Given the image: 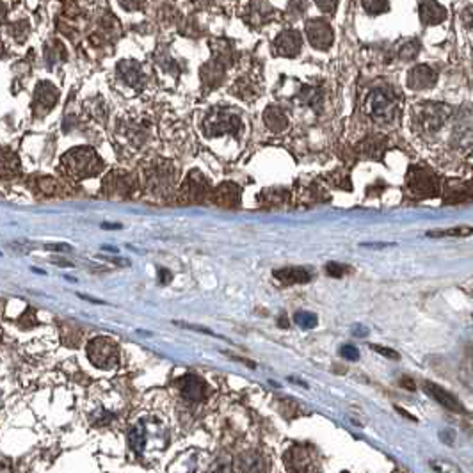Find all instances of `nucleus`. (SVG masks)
<instances>
[{"mask_svg": "<svg viewBox=\"0 0 473 473\" xmlns=\"http://www.w3.org/2000/svg\"><path fill=\"white\" fill-rule=\"evenodd\" d=\"M294 322L299 326L301 329H313L319 324V317L312 312H297L294 315Z\"/></svg>", "mask_w": 473, "mask_h": 473, "instance_id": "aec40b11", "label": "nucleus"}, {"mask_svg": "<svg viewBox=\"0 0 473 473\" xmlns=\"http://www.w3.org/2000/svg\"><path fill=\"white\" fill-rule=\"evenodd\" d=\"M397 411L401 413V415H406V417H408V418H409V420H417V418L413 417V415H409V413H408V411H404V409H401V408H397Z\"/></svg>", "mask_w": 473, "mask_h": 473, "instance_id": "7c9ffc66", "label": "nucleus"}, {"mask_svg": "<svg viewBox=\"0 0 473 473\" xmlns=\"http://www.w3.org/2000/svg\"><path fill=\"white\" fill-rule=\"evenodd\" d=\"M158 274H160V283L162 285H167L171 279H173V276H171V272L167 271V269H160V272H158Z\"/></svg>", "mask_w": 473, "mask_h": 473, "instance_id": "cd10ccee", "label": "nucleus"}, {"mask_svg": "<svg viewBox=\"0 0 473 473\" xmlns=\"http://www.w3.org/2000/svg\"><path fill=\"white\" fill-rule=\"evenodd\" d=\"M88 358L94 367L109 370V368L116 367L117 361H119V351H117V345L113 340L98 336V338L91 340L90 345H88Z\"/></svg>", "mask_w": 473, "mask_h": 473, "instance_id": "f03ea898", "label": "nucleus"}, {"mask_svg": "<svg viewBox=\"0 0 473 473\" xmlns=\"http://www.w3.org/2000/svg\"><path fill=\"white\" fill-rule=\"evenodd\" d=\"M180 392H182L183 399L190 402H199L205 399L206 395V384L201 377L194 376V374H187L185 377L179 381Z\"/></svg>", "mask_w": 473, "mask_h": 473, "instance_id": "6e6552de", "label": "nucleus"}, {"mask_svg": "<svg viewBox=\"0 0 473 473\" xmlns=\"http://www.w3.org/2000/svg\"><path fill=\"white\" fill-rule=\"evenodd\" d=\"M326 272H328L331 278H342V276L347 272V267H345V265H342V263L329 262L328 265H326Z\"/></svg>", "mask_w": 473, "mask_h": 473, "instance_id": "5701e85b", "label": "nucleus"}, {"mask_svg": "<svg viewBox=\"0 0 473 473\" xmlns=\"http://www.w3.org/2000/svg\"><path fill=\"white\" fill-rule=\"evenodd\" d=\"M117 69H119V75H122L123 81L128 82L130 85H139L142 82V72L138 63L125 61L122 63V66Z\"/></svg>", "mask_w": 473, "mask_h": 473, "instance_id": "f3484780", "label": "nucleus"}, {"mask_svg": "<svg viewBox=\"0 0 473 473\" xmlns=\"http://www.w3.org/2000/svg\"><path fill=\"white\" fill-rule=\"evenodd\" d=\"M472 233V228H452V230H443V231H429V237H457V235H470Z\"/></svg>", "mask_w": 473, "mask_h": 473, "instance_id": "4be33fe9", "label": "nucleus"}, {"mask_svg": "<svg viewBox=\"0 0 473 473\" xmlns=\"http://www.w3.org/2000/svg\"><path fill=\"white\" fill-rule=\"evenodd\" d=\"M424 390L427 395H431L438 404H441L443 408L450 409V411L456 413H465V408L461 406V402L457 401L456 397L452 393H449L447 390H443L441 386H438L436 383H431V381H425L424 383Z\"/></svg>", "mask_w": 473, "mask_h": 473, "instance_id": "1a4fd4ad", "label": "nucleus"}, {"mask_svg": "<svg viewBox=\"0 0 473 473\" xmlns=\"http://www.w3.org/2000/svg\"><path fill=\"white\" fill-rule=\"evenodd\" d=\"M274 278L279 279L285 285H295V283H308L312 279L310 271L304 267H285L274 271Z\"/></svg>", "mask_w": 473, "mask_h": 473, "instance_id": "ddd939ff", "label": "nucleus"}, {"mask_svg": "<svg viewBox=\"0 0 473 473\" xmlns=\"http://www.w3.org/2000/svg\"><path fill=\"white\" fill-rule=\"evenodd\" d=\"M420 17L422 20L425 22V24H440L441 20H445V9L441 8L438 2H434V0H425V2H422L420 6Z\"/></svg>", "mask_w": 473, "mask_h": 473, "instance_id": "2eb2a0df", "label": "nucleus"}, {"mask_svg": "<svg viewBox=\"0 0 473 473\" xmlns=\"http://www.w3.org/2000/svg\"><path fill=\"white\" fill-rule=\"evenodd\" d=\"M240 130V119L237 114L230 113V110H214L208 114L205 119V132L210 138H217V135L224 134H237Z\"/></svg>", "mask_w": 473, "mask_h": 473, "instance_id": "7ed1b4c3", "label": "nucleus"}, {"mask_svg": "<svg viewBox=\"0 0 473 473\" xmlns=\"http://www.w3.org/2000/svg\"><path fill=\"white\" fill-rule=\"evenodd\" d=\"M340 354H342V358H345L347 361L360 360V351H358L356 347H352V345H344V347L340 349Z\"/></svg>", "mask_w": 473, "mask_h": 473, "instance_id": "b1692460", "label": "nucleus"}, {"mask_svg": "<svg viewBox=\"0 0 473 473\" xmlns=\"http://www.w3.org/2000/svg\"><path fill=\"white\" fill-rule=\"evenodd\" d=\"M356 336H367V328H356Z\"/></svg>", "mask_w": 473, "mask_h": 473, "instance_id": "2f4dec72", "label": "nucleus"}, {"mask_svg": "<svg viewBox=\"0 0 473 473\" xmlns=\"http://www.w3.org/2000/svg\"><path fill=\"white\" fill-rule=\"evenodd\" d=\"M301 50V36L295 31H285L274 41V52L285 57L297 56Z\"/></svg>", "mask_w": 473, "mask_h": 473, "instance_id": "9d476101", "label": "nucleus"}, {"mask_svg": "<svg viewBox=\"0 0 473 473\" xmlns=\"http://www.w3.org/2000/svg\"><path fill=\"white\" fill-rule=\"evenodd\" d=\"M63 164L68 169V173L73 174L75 179L93 176V174L100 173L101 167H103L101 158L91 148H77V150L68 151L63 157Z\"/></svg>", "mask_w": 473, "mask_h": 473, "instance_id": "f257e3e1", "label": "nucleus"}, {"mask_svg": "<svg viewBox=\"0 0 473 473\" xmlns=\"http://www.w3.org/2000/svg\"><path fill=\"white\" fill-rule=\"evenodd\" d=\"M285 461H287V468L294 472H312L315 470V466L310 465V454L304 447H294L292 450H288L285 454Z\"/></svg>", "mask_w": 473, "mask_h": 473, "instance_id": "f8f14e48", "label": "nucleus"}, {"mask_svg": "<svg viewBox=\"0 0 473 473\" xmlns=\"http://www.w3.org/2000/svg\"><path fill=\"white\" fill-rule=\"evenodd\" d=\"M401 384H402V386H408L409 392H415V383H413L411 379H406V377H404V379L401 381Z\"/></svg>", "mask_w": 473, "mask_h": 473, "instance_id": "c756f323", "label": "nucleus"}, {"mask_svg": "<svg viewBox=\"0 0 473 473\" xmlns=\"http://www.w3.org/2000/svg\"><path fill=\"white\" fill-rule=\"evenodd\" d=\"M408 189L411 194L418 196V198H431V196L438 194L440 183H438L436 174L431 171L424 169V167H413L408 173Z\"/></svg>", "mask_w": 473, "mask_h": 473, "instance_id": "20e7f679", "label": "nucleus"}, {"mask_svg": "<svg viewBox=\"0 0 473 473\" xmlns=\"http://www.w3.org/2000/svg\"><path fill=\"white\" fill-rule=\"evenodd\" d=\"M372 347V351L379 352V354H383V356L386 358H392V360H399L401 358V354L397 351H393V349H386V347H381V345H370Z\"/></svg>", "mask_w": 473, "mask_h": 473, "instance_id": "a878e982", "label": "nucleus"}, {"mask_svg": "<svg viewBox=\"0 0 473 473\" xmlns=\"http://www.w3.org/2000/svg\"><path fill=\"white\" fill-rule=\"evenodd\" d=\"M214 201L219 206H237L240 203V190L235 183H223L214 190Z\"/></svg>", "mask_w": 473, "mask_h": 473, "instance_id": "4468645a", "label": "nucleus"}, {"mask_svg": "<svg viewBox=\"0 0 473 473\" xmlns=\"http://www.w3.org/2000/svg\"><path fill=\"white\" fill-rule=\"evenodd\" d=\"M128 440H130V447H132L134 452L141 454L142 450H144L146 434H144L142 425H135V427H132V431H130V434H128Z\"/></svg>", "mask_w": 473, "mask_h": 473, "instance_id": "6ab92c4d", "label": "nucleus"}, {"mask_svg": "<svg viewBox=\"0 0 473 473\" xmlns=\"http://www.w3.org/2000/svg\"><path fill=\"white\" fill-rule=\"evenodd\" d=\"M434 84H436V73L433 68L420 65L409 72L408 85L413 90H427V88H433Z\"/></svg>", "mask_w": 473, "mask_h": 473, "instance_id": "9b49d317", "label": "nucleus"}, {"mask_svg": "<svg viewBox=\"0 0 473 473\" xmlns=\"http://www.w3.org/2000/svg\"><path fill=\"white\" fill-rule=\"evenodd\" d=\"M17 169H18L17 157L9 153V151L0 150V174H4V176H13Z\"/></svg>", "mask_w": 473, "mask_h": 473, "instance_id": "a211bd4d", "label": "nucleus"}, {"mask_svg": "<svg viewBox=\"0 0 473 473\" xmlns=\"http://www.w3.org/2000/svg\"><path fill=\"white\" fill-rule=\"evenodd\" d=\"M263 119H265V125L272 130V132H283L288 126V119L285 116V113L279 107L271 106L265 114H263Z\"/></svg>", "mask_w": 473, "mask_h": 473, "instance_id": "dca6fc26", "label": "nucleus"}, {"mask_svg": "<svg viewBox=\"0 0 473 473\" xmlns=\"http://www.w3.org/2000/svg\"><path fill=\"white\" fill-rule=\"evenodd\" d=\"M447 117H449V107L443 103H425L418 113V123H420L422 130L434 134L445 125Z\"/></svg>", "mask_w": 473, "mask_h": 473, "instance_id": "39448f33", "label": "nucleus"}, {"mask_svg": "<svg viewBox=\"0 0 473 473\" xmlns=\"http://www.w3.org/2000/svg\"><path fill=\"white\" fill-rule=\"evenodd\" d=\"M308 40L315 49L328 50L333 43V31L331 25L324 20H312L306 25Z\"/></svg>", "mask_w": 473, "mask_h": 473, "instance_id": "0eeeda50", "label": "nucleus"}, {"mask_svg": "<svg viewBox=\"0 0 473 473\" xmlns=\"http://www.w3.org/2000/svg\"><path fill=\"white\" fill-rule=\"evenodd\" d=\"M363 8L372 15L383 13L388 9V0H363Z\"/></svg>", "mask_w": 473, "mask_h": 473, "instance_id": "412c9836", "label": "nucleus"}, {"mask_svg": "<svg viewBox=\"0 0 473 473\" xmlns=\"http://www.w3.org/2000/svg\"><path fill=\"white\" fill-rule=\"evenodd\" d=\"M368 109L377 119H390L393 110H395V100H393L392 93H388V91L377 90L368 98Z\"/></svg>", "mask_w": 473, "mask_h": 473, "instance_id": "423d86ee", "label": "nucleus"}, {"mask_svg": "<svg viewBox=\"0 0 473 473\" xmlns=\"http://www.w3.org/2000/svg\"><path fill=\"white\" fill-rule=\"evenodd\" d=\"M288 9H290L294 17H299L301 13L306 11V2H304V0H290Z\"/></svg>", "mask_w": 473, "mask_h": 473, "instance_id": "393cba45", "label": "nucleus"}, {"mask_svg": "<svg viewBox=\"0 0 473 473\" xmlns=\"http://www.w3.org/2000/svg\"><path fill=\"white\" fill-rule=\"evenodd\" d=\"M317 6H319L322 11L326 13H331L336 9V4H338V0H315Z\"/></svg>", "mask_w": 473, "mask_h": 473, "instance_id": "bb28decb", "label": "nucleus"}, {"mask_svg": "<svg viewBox=\"0 0 473 473\" xmlns=\"http://www.w3.org/2000/svg\"><path fill=\"white\" fill-rule=\"evenodd\" d=\"M122 4L125 6L126 9H135L142 4V0H122Z\"/></svg>", "mask_w": 473, "mask_h": 473, "instance_id": "c85d7f7f", "label": "nucleus"}]
</instances>
